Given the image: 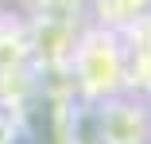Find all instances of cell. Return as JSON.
I'll list each match as a JSON object with an SVG mask.
<instances>
[{"mask_svg": "<svg viewBox=\"0 0 151 144\" xmlns=\"http://www.w3.org/2000/svg\"><path fill=\"white\" fill-rule=\"evenodd\" d=\"M70 59H74V66H78V78H81V86H85V94H93V97L116 94L124 66H120V51H116L112 35H105V31L85 35V39L70 51Z\"/></svg>", "mask_w": 151, "mask_h": 144, "instance_id": "cell-1", "label": "cell"}, {"mask_svg": "<svg viewBox=\"0 0 151 144\" xmlns=\"http://www.w3.org/2000/svg\"><path fill=\"white\" fill-rule=\"evenodd\" d=\"M97 132H101V144H143L151 136V121H147L143 105L120 101L109 94L97 113Z\"/></svg>", "mask_w": 151, "mask_h": 144, "instance_id": "cell-2", "label": "cell"}, {"mask_svg": "<svg viewBox=\"0 0 151 144\" xmlns=\"http://www.w3.org/2000/svg\"><path fill=\"white\" fill-rule=\"evenodd\" d=\"M147 0H101V8H109V20H136V12Z\"/></svg>", "mask_w": 151, "mask_h": 144, "instance_id": "cell-3", "label": "cell"}, {"mask_svg": "<svg viewBox=\"0 0 151 144\" xmlns=\"http://www.w3.org/2000/svg\"><path fill=\"white\" fill-rule=\"evenodd\" d=\"M0 144H12V121L0 117Z\"/></svg>", "mask_w": 151, "mask_h": 144, "instance_id": "cell-4", "label": "cell"}]
</instances>
